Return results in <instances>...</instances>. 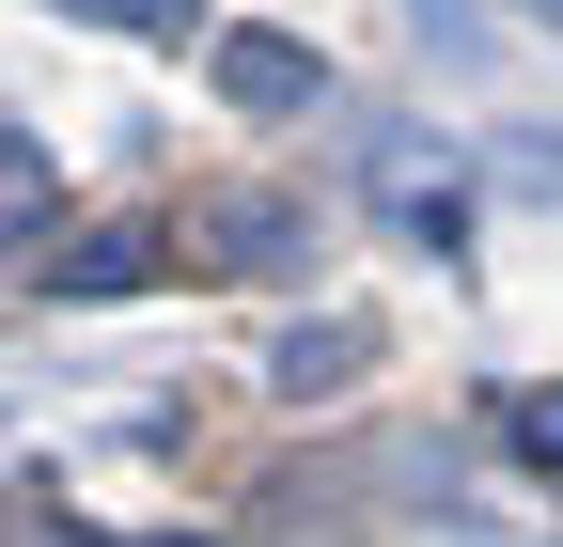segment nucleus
Returning a JSON list of instances; mask_svg holds the SVG:
<instances>
[{
	"mask_svg": "<svg viewBox=\"0 0 563 547\" xmlns=\"http://www.w3.org/2000/svg\"><path fill=\"white\" fill-rule=\"evenodd\" d=\"M501 438H517L532 469H563V391H517V406H501Z\"/></svg>",
	"mask_w": 563,
	"mask_h": 547,
	"instance_id": "7",
	"label": "nucleus"
},
{
	"mask_svg": "<svg viewBox=\"0 0 563 547\" xmlns=\"http://www.w3.org/2000/svg\"><path fill=\"white\" fill-rule=\"evenodd\" d=\"M376 203H391V235H422V250H454V220H470L454 172L422 157V142H376Z\"/></svg>",
	"mask_w": 563,
	"mask_h": 547,
	"instance_id": "5",
	"label": "nucleus"
},
{
	"mask_svg": "<svg viewBox=\"0 0 563 547\" xmlns=\"http://www.w3.org/2000/svg\"><path fill=\"white\" fill-rule=\"evenodd\" d=\"M32 547H95V532H32ZM141 547H203V532H141Z\"/></svg>",
	"mask_w": 563,
	"mask_h": 547,
	"instance_id": "8",
	"label": "nucleus"
},
{
	"mask_svg": "<svg viewBox=\"0 0 563 547\" xmlns=\"http://www.w3.org/2000/svg\"><path fill=\"white\" fill-rule=\"evenodd\" d=\"M63 16H173V0H63Z\"/></svg>",
	"mask_w": 563,
	"mask_h": 547,
	"instance_id": "9",
	"label": "nucleus"
},
{
	"mask_svg": "<svg viewBox=\"0 0 563 547\" xmlns=\"http://www.w3.org/2000/svg\"><path fill=\"white\" fill-rule=\"evenodd\" d=\"M47 282L63 298H141V282H173V235L157 220H95L79 250H47Z\"/></svg>",
	"mask_w": 563,
	"mask_h": 547,
	"instance_id": "2",
	"label": "nucleus"
},
{
	"mask_svg": "<svg viewBox=\"0 0 563 547\" xmlns=\"http://www.w3.org/2000/svg\"><path fill=\"white\" fill-rule=\"evenodd\" d=\"M361 313H313V328H282V345H266V391H298V406H329V391H361Z\"/></svg>",
	"mask_w": 563,
	"mask_h": 547,
	"instance_id": "4",
	"label": "nucleus"
},
{
	"mask_svg": "<svg viewBox=\"0 0 563 547\" xmlns=\"http://www.w3.org/2000/svg\"><path fill=\"white\" fill-rule=\"evenodd\" d=\"M47 203H63V172H47V142L16 110H0V235H47Z\"/></svg>",
	"mask_w": 563,
	"mask_h": 547,
	"instance_id": "6",
	"label": "nucleus"
},
{
	"mask_svg": "<svg viewBox=\"0 0 563 547\" xmlns=\"http://www.w3.org/2000/svg\"><path fill=\"white\" fill-rule=\"evenodd\" d=\"M532 16H563V0H532Z\"/></svg>",
	"mask_w": 563,
	"mask_h": 547,
	"instance_id": "10",
	"label": "nucleus"
},
{
	"mask_svg": "<svg viewBox=\"0 0 563 547\" xmlns=\"http://www.w3.org/2000/svg\"><path fill=\"white\" fill-rule=\"evenodd\" d=\"M220 94H235V110H313L329 63H313L298 32H220Z\"/></svg>",
	"mask_w": 563,
	"mask_h": 547,
	"instance_id": "3",
	"label": "nucleus"
},
{
	"mask_svg": "<svg viewBox=\"0 0 563 547\" xmlns=\"http://www.w3.org/2000/svg\"><path fill=\"white\" fill-rule=\"evenodd\" d=\"M188 235H203V266H235V282H282V266L313 250V235H298V203H266V188H220Z\"/></svg>",
	"mask_w": 563,
	"mask_h": 547,
	"instance_id": "1",
	"label": "nucleus"
}]
</instances>
